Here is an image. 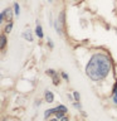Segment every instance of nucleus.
<instances>
[{
  "label": "nucleus",
  "instance_id": "f257e3e1",
  "mask_svg": "<svg viewBox=\"0 0 117 121\" xmlns=\"http://www.w3.org/2000/svg\"><path fill=\"white\" fill-rule=\"evenodd\" d=\"M111 67V59L106 54L97 53L89 59L88 64L86 66V73L92 81H101L108 74Z\"/></svg>",
  "mask_w": 117,
  "mask_h": 121
},
{
  "label": "nucleus",
  "instance_id": "f03ea898",
  "mask_svg": "<svg viewBox=\"0 0 117 121\" xmlns=\"http://www.w3.org/2000/svg\"><path fill=\"white\" fill-rule=\"evenodd\" d=\"M63 25H64V13H60L59 18L55 20V29L58 30V33L60 34L63 30Z\"/></svg>",
  "mask_w": 117,
  "mask_h": 121
},
{
  "label": "nucleus",
  "instance_id": "7ed1b4c3",
  "mask_svg": "<svg viewBox=\"0 0 117 121\" xmlns=\"http://www.w3.org/2000/svg\"><path fill=\"white\" fill-rule=\"evenodd\" d=\"M47 73H48V74H50L52 77H53V83H54V85H58V83H59V78H58V76H57L55 71L49 69V71H47Z\"/></svg>",
  "mask_w": 117,
  "mask_h": 121
},
{
  "label": "nucleus",
  "instance_id": "20e7f679",
  "mask_svg": "<svg viewBox=\"0 0 117 121\" xmlns=\"http://www.w3.org/2000/svg\"><path fill=\"white\" fill-rule=\"evenodd\" d=\"M45 100H47V102H53L54 101V96H53V93L50 92V91H47V92H45Z\"/></svg>",
  "mask_w": 117,
  "mask_h": 121
},
{
  "label": "nucleus",
  "instance_id": "39448f33",
  "mask_svg": "<svg viewBox=\"0 0 117 121\" xmlns=\"http://www.w3.org/2000/svg\"><path fill=\"white\" fill-rule=\"evenodd\" d=\"M23 37H24L25 39H28L29 42H32V40H33V37H32V34H30L29 30H26V32H25L24 34H23Z\"/></svg>",
  "mask_w": 117,
  "mask_h": 121
},
{
  "label": "nucleus",
  "instance_id": "423d86ee",
  "mask_svg": "<svg viewBox=\"0 0 117 121\" xmlns=\"http://www.w3.org/2000/svg\"><path fill=\"white\" fill-rule=\"evenodd\" d=\"M35 33H37V35L39 38H43V32H42V26L40 25H38L35 28Z\"/></svg>",
  "mask_w": 117,
  "mask_h": 121
},
{
  "label": "nucleus",
  "instance_id": "0eeeda50",
  "mask_svg": "<svg viewBox=\"0 0 117 121\" xmlns=\"http://www.w3.org/2000/svg\"><path fill=\"white\" fill-rule=\"evenodd\" d=\"M113 102L117 104V83L115 85V88H113Z\"/></svg>",
  "mask_w": 117,
  "mask_h": 121
},
{
  "label": "nucleus",
  "instance_id": "6e6552de",
  "mask_svg": "<svg viewBox=\"0 0 117 121\" xmlns=\"http://www.w3.org/2000/svg\"><path fill=\"white\" fill-rule=\"evenodd\" d=\"M11 28H13V24H11V23H9V24L5 26V32H6V33H9L10 30H11Z\"/></svg>",
  "mask_w": 117,
  "mask_h": 121
},
{
  "label": "nucleus",
  "instance_id": "1a4fd4ad",
  "mask_svg": "<svg viewBox=\"0 0 117 121\" xmlns=\"http://www.w3.org/2000/svg\"><path fill=\"white\" fill-rule=\"evenodd\" d=\"M14 9H15V10H14V11H15V14H17V15H19V5H18L17 3L14 4Z\"/></svg>",
  "mask_w": 117,
  "mask_h": 121
},
{
  "label": "nucleus",
  "instance_id": "9d476101",
  "mask_svg": "<svg viewBox=\"0 0 117 121\" xmlns=\"http://www.w3.org/2000/svg\"><path fill=\"white\" fill-rule=\"evenodd\" d=\"M5 37H4V35H1V48H4V45H5Z\"/></svg>",
  "mask_w": 117,
  "mask_h": 121
},
{
  "label": "nucleus",
  "instance_id": "9b49d317",
  "mask_svg": "<svg viewBox=\"0 0 117 121\" xmlns=\"http://www.w3.org/2000/svg\"><path fill=\"white\" fill-rule=\"evenodd\" d=\"M73 96H74V98H75V101L79 100V93H78V92H73Z\"/></svg>",
  "mask_w": 117,
  "mask_h": 121
},
{
  "label": "nucleus",
  "instance_id": "f8f14e48",
  "mask_svg": "<svg viewBox=\"0 0 117 121\" xmlns=\"http://www.w3.org/2000/svg\"><path fill=\"white\" fill-rule=\"evenodd\" d=\"M62 76H63V78H66L67 81H68V74L67 73H62Z\"/></svg>",
  "mask_w": 117,
  "mask_h": 121
},
{
  "label": "nucleus",
  "instance_id": "ddd939ff",
  "mask_svg": "<svg viewBox=\"0 0 117 121\" xmlns=\"http://www.w3.org/2000/svg\"><path fill=\"white\" fill-rule=\"evenodd\" d=\"M60 121H68V117H62V119H60Z\"/></svg>",
  "mask_w": 117,
  "mask_h": 121
},
{
  "label": "nucleus",
  "instance_id": "4468645a",
  "mask_svg": "<svg viewBox=\"0 0 117 121\" xmlns=\"http://www.w3.org/2000/svg\"><path fill=\"white\" fill-rule=\"evenodd\" d=\"M50 121H57V119H53V120H50Z\"/></svg>",
  "mask_w": 117,
  "mask_h": 121
}]
</instances>
